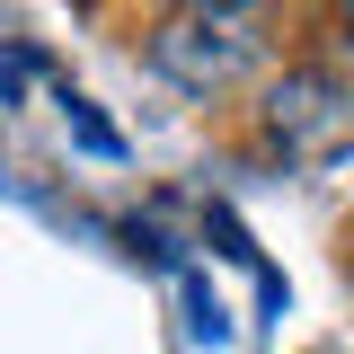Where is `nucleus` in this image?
<instances>
[{"label":"nucleus","mask_w":354,"mask_h":354,"mask_svg":"<svg viewBox=\"0 0 354 354\" xmlns=\"http://www.w3.org/2000/svg\"><path fill=\"white\" fill-rule=\"evenodd\" d=\"M151 62L177 88L213 97V88H230L257 62V18L248 9H177V18H160V36H151Z\"/></svg>","instance_id":"f257e3e1"},{"label":"nucleus","mask_w":354,"mask_h":354,"mask_svg":"<svg viewBox=\"0 0 354 354\" xmlns=\"http://www.w3.org/2000/svg\"><path fill=\"white\" fill-rule=\"evenodd\" d=\"M346 27H354V18H346Z\"/></svg>","instance_id":"7ed1b4c3"},{"label":"nucleus","mask_w":354,"mask_h":354,"mask_svg":"<svg viewBox=\"0 0 354 354\" xmlns=\"http://www.w3.org/2000/svg\"><path fill=\"white\" fill-rule=\"evenodd\" d=\"M266 133L283 142L292 169H328V160L354 151V97L328 71H283L274 97H266Z\"/></svg>","instance_id":"f03ea898"}]
</instances>
